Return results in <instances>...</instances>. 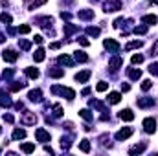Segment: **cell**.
Listing matches in <instances>:
<instances>
[{
	"instance_id": "6da1fadb",
	"label": "cell",
	"mask_w": 158,
	"mask_h": 156,
	"mask_svg": "<svg viewBox=\"0 0 158 156\" xmlns=\"http://www.w3.org/2000/svg\"><path fill=\"white\" fill-rule=\"evenodd\" d=\"M52 92H53V94H61V96H66V99H70V101L76 97V92H74L72 88H64V86H53V88H52Z\"/></svg>"
},
{
	"instance_id": "7a4b0ae2",
	"label": "cell",
	"mask_w": 158,
	"mask_h": 156,
	"mask_svg": "<svg viewBox=\"0 0 158 156\" xmlns=\"http://www.w3.org/2000/svg\"><path fill=\"white\" fill-rule=\"evenodd\" d=\"M121 9V2L119 0H107L103 4V11L105 13H112V11H119Z\"/></svg>"
},
{
	"instance_id": "3957f363",
	"label": "cell",
	"mask_w": 158,
	"mask_h": 156,
	"mask_svg": "<svg viewBox=\"0 0 158 156\" xmlns=\"http://www.w3.org/2000/svg\"><path fill=\"white\" fill-rule=\"evenodd\" d=\"M143 130L149 132V134H153L156 130V119L155 117H145L143 119Z\"/></svg>"
},
{
	"instance_id": "277c9868",
	"label": "cell",
	"mask_w": 158,
	"mask_h": 156,
	"mask_svg": "<svg viewBox=\"0 0 158 156\" xmlns=\"http://www.w3.org/2000/svg\"><path fill=\"white\" fill-rule=\"evenodd\" d=\"M20 123L22 125H35L37 123L35 112H24V116H20Z\"/></svg>"
},
{
	"instance_id": "5b68a950",
	"label": "cell",
	"mask_w": 158,
	"mask_h": 156,
	"mask_svg": "<svg viewBox=\"0 0 158 156\" xmlns=\"http://www.w3.org/2000/svg\"><path fill=\"white\" fill-rule=\"evenodd\" d=\"M2 57H4V61H7V63H15V61L19 59V53H17L15 50H4V51H2Z\"/></svg>"
},
{
	"instance_id": "8992f818",
	"label": "cell",
	"mask_w": 158,
	"mask_h": 156,
	"mask_svg": "<svg viewBox=\"0 0 158 156\" xmlns=\"http://www.w3.org/2000/svg\"><path fill=\"white\" fill-rule=\"evenodd\" d=\"M35 22L44 30H52V22L53 20H52V17H39V18H35Z\"/></svg>"
},
{
	"instance_id": "52a82bcc",
	"label": "cell",
	"mask_w": 158,
	"mask_h": 156,
	"mask_svg": "<svg viewBox=\"0 0 158 156\" xmlns=\"http://www.w3.org/2000/svg\"><path fill=\"white\" fill-rule=\"evenodd\" d=\"M132 132H134V130H132L131 127H125V129H121V130H118V132H116V140H118V142H121V140H127Z\"/></svg>"
},
{
	"instance_id": "ba28073f",
	"label": "cell",
	"mask_w": 158,
	"mask_h": 156,
	"mask_svg": "<svg viewBox=\"0 0 158 156\" xmlns=\"http://www.w3.org/2000/svg\"><path fill=\"white\" fill-rule=\"evenodd\" d=\"M136 103H138V107H140V109H149V107H153V105H155V99H153V97H140Z\"/></svg>"
},
{
	"instance_id": "9c48e42d",
	"label": "cell",
	"mask_w": 158,
	"mask_h": 156,
	"mask_svg": "<svg viewBox=\"0 0 158 156\" xmlns=\"http://www.w3.org/2000/svg\"><path fill=\"white\" fill-rule=\"evenodd\" d=\"M35 138H37L39 142H42V143L50 142V134H48L44 129H37V130H35Z\"/></svg>"
},
{
	"instance_id": "30bf717a",
	"label": "cell",
	"mask_w": 158,
	"mask_h": 156,
	"mask_svg": "<svg viewBox=\"0 0 158 156\" xmlns=\"http://www.w3.org/2000/svg\"><path fill=\"white\" fill-rule=\"evenodd\" d=\"M77 17L81 20H92V18H94V11H92V9H79Z\"/></svg>"
},
{
	"instance_id": "8fae6325",
	"label": "cell",
	"mask_w": 158,
	"mask_h": 156,
	"mask_svg": "<svg viewBox=\"0 0 158 156\" xmlns=\"http://www.w3.org/2000/svg\"><path fill=\"white\" fill-rule=\"evenodd\" d=\"M121 64H123V59L116 55V57H112V59H110V63H109V68H110L112 72H116V70H118Z\"/></svg>"
},
{
	"instance_id": "7c38bea8",
	"label": "cell",
	"mask_w": 158,
	"mask_h": 156,
	"mask_svg": "<svg viewBox=\"0 0 158 156\" xmlns=\"http://www.w3.org/2000/svg\"><path fill=\"white\" fill-rule=\"evenodd\" d=\"M103 44H105V48H107V50H110V51H119V44L114 39H105Z\"/></svg>"
},
{
	"instance_id": "4fadbf2b",
	"label": "cell",
	"mask_w": 158,
	"mask_h": 156,
	"mask_svg": "<svg viewBox=\"0 0 158 156\" xmlns=\"http://www.w3.org/2000/svg\"><path fill=\"white\" fill-rule=\"evenodd\" d=\"M90 76H92L90 70H83V72H79L77 76H76V81H79V83H86V81L90 79Z\"/></svg>"
},
{
	"instance_id": "5bb4252c",
	"label": "cell",
	"mask_w": 158,
	"mask_h": 156,
	"mask_svg": "<svg viewBox=\"0 0 158 156\" xmlns=\"http://www.w3.org/2000/svg\"><path fill=\"white\" fill-rule=\"evenodd\" d=\"M28 97H30V101L39 103V101H42V92H40L39 88H37V90H31V92L28 94Z\"/></svg>"
},
{
	"instance_id": "9a60e30c",
	"label": "cell",
	"mask_w": 158,
	"mask_h": 156,
	"mask_svg": "<svg viewBox=\"0 0 158 156\" xmlns=\"http://www.w3.org/2000/svg\"><path fill=\"white\" fill-rule=\"evenodd\" d=\"M0 105H2V107H11V97H9V94H6L4 90H0Z\"/></svg>"
},
{
	"instance_id": "2e32d148",
	"label": "cell",
	"mask_w": 158,
	"mask_h": 156,
	"mask_svg": "<svg viewBox=\"0 0 158 156\" xmlns=\"http://www.w3.org/2000/svg\"><path fill=\"white\" fill-rule=\"evenodd\" d=\"M48 76H50V77L59 79V77L64 76V70H63V68H50V70H48Z\"/></svg>"
},
{
	"instance_id": "e0dca14e",
	"label": "cell",
	"mask_w": 158,
	"mask_h": 156,
	"mask_svg": "<svg viewBox=\"0 0 158 156\" xmlns=\"http://www.w3.org/2000/svg\"><path fill=\"white\" fill-rule=\"evenodd\" d=\"M119 119H123V121H132V119H134V114H132V110H129V109L121 110V112H119Z\"/></svg>"
},
{
	"instance_id": "ac0fdd59",
	"label": "cell",
	"mask_w": 158,
	"mask_h": 156,
	"mask_svg": "<svg viewBox=\"0 0 158 156\" xmlns=\"http://www.w3.org/2000/svg\"><path fill=\"white\" fill-rule=\"evenodd\" d=\"M63 31H64V37H70L72 33H76V31H77V26H74V24H64Z\"/></svg>"
},
{
	"instance_id": "d6986e66",
	"label": "cell",
	"mask_w": 158,
	"mask_h": 156,
	"mask_svg": "<svg viewBox=\"0 0 158 156\" xmlns=\"http://www.w3.org/2000/svg\"><path fill=\"white\" fill-rule=\"evenodd\" d=\"M61 64H66V66H74V59L70 57V55H59V59H57Z\"/></svg>"
},
{
	"instance_id": "ffe728a7",
	"label": "cell",
	"mask_w": 158,
	"mask_h": 156,
	"mask_svg": "<svg viewBox=\"0 0 158 156\" xmlns=\"http://www.w3.org/2000/svg\"><path fill=\"white\" fill-rule=\"evenodd\" d=\"M24 86H26V83H22V81H15V83L9 84V92H19V90H22Z\"/></svg>"
},
{
	"instance_id": "44dd1931",
	"label": "cell",
	"mask_w": 158,
	"mask_h": 156,
	"mask_svg": "<svg viewBox=\"0 0 158 156\" xmlns=\"http://www.w3.org/2000/svg\"><path fill=\"white\" fill-rule=\"evenodd\" d=\"M127 76H129V79H132V81H138V79L142 77V72L140 70H134V68H129L127 70Z\"/></svg>"
},
{
	"instance_id": "7402d4cb",
	"label": "cell",
	"mask_w": 158,
	"mask_h": 156,
	"mask_svg": "<svg viewBox=\"0 0 158 156\" xmlns=\"http://www.w3.org/2000/svg\"><path fill=\"white\" fill-rule=\"evenodd\" d=\"M145 149H147V143H140V145H134L129 153H131V154H140V153H143Z\"/></svg>"
},
{
	"instance_id": "603a6c76",
	"label": "cell",
	"mask_w": 158,
	"mask_h": 156,
	"mask_svg": "<svg viewBox=\"0 0 158 156\" xmlns=\"http://www.w3.org/2000/svg\"><path fill=\"white\" fill-rule=\"evenodd\" d=\"M119 99H121L119 92H110V94H109V97H107V101H109V103H112V105L119 103Z\"/></svg>"
},
{
	"instance_id": "cb8c5ba5",
	"label": "cell",
	"mask_w": 158,
	"mask_h": 156,
	"mask_svg": "<svg viewBox=\"0 0 158 156\" xmlns=\"http://www.w3.org/2000/svg\"><path fill=\"white\" fill-rule=\"evenodd\" d=\"M26 138V130L24 129H15L13 130V140H24Z\"/></svg>"
},
{
	"instance_id": "d4e9b609",
	"label": "cell",
	"mask_w": 158,
	"mask_h": 156,
	"mask_svg": "<svg viewBox=\"0 0 158 156\" xmlns=\"http://www.w3.org/2000/svg\"><path fill=\"white\" fill-rule=\"evenodd\" d=\"M44 57H46V53H44V50H42V48H39V50L33 53V59H35V63H42V61H44Z\"/></svg>"
},
{
	"instance_id": "484cf974",
	"label": "cell",
	"mask_w": 158,
	"mask_h": 156,
	"mask_svg": "<svg viewBox=\"0 0 158 156\" xmlns=\"http://www.w3.org/2000/svg\"><path fill=\"white\" fill-rule=\"evenodd\" d=\"M61 145H63V149H64V151H68V149H70V145H72V138H70V136H63Z\"/></svg>"
},
{
	"instance_id": "4316f807",
	"label": "cell",
	"mask_w": 158,
	"mask_h": 156,
	"mask_svg": "<svg viewBox=\"0 0 158 156\" xmlns=\"http://www.w3.org/2000/svg\"><path fill=\"white\" fill-rule=\"evenodd\" d=\"M26 76L30 79H37L39 77V70L37 68H26Z\"/></svg>"
},
{
	"instance_id": "83f0119b",
	"label": "cell",
	"mask_w": 158,
	"mask_h": 156,
	"mask_svg": "<svg viewBox=\"0 0 158 156\" xmlns=\"http://www.w3.org/2000/svg\"><path fill=\"white\" fill-rule=\"evenodd\" d=\"M136 48H142V40H132V42H129V44L125 46L127 51H129V50H136Z\"/></svg>"
},
{
	"instance_id": "f1b7e54d",
	"label": "cell",
	"mask_w": 158,
	"mask_h": 156,
	"mask_svg": "<svg viewBox=\"0 0 158 156\" xmlns=\"http://www.w3.org/2000/svg\"><path fill=\"white\" fill-rule=\"evenodd\" d=\"M79 149H81L83 153H90V142H88V140H81Z\"/></svg>"
},
{
	"instance_id": "f546056e",
	"label": "cell",
	"mask_w": 158,
	"mask_h": 156,
	"mask_svg": "<svg viewBox=\"0 0 158 156\" xmlns=\"http://www.w3.org/2000/svg\"><path fill=\"white\" fill-rule=\"evenodd\" d=\"M76 61H79V63H86V61H88V55H86L85 51H76Z\"/></svg>"
},
{
	"instance_id": "4dcf8cb0",
	"label": "cell",
	"mask_w": 158,
	"mask_h": 156,
	"mask_svg": "<svg viewBox=\"0 0 158 156\" xmlns=\"http://www.w3.org/2000/svg\"><path fill=\"white\" fill-rule=\"evenodd\" d=\"M86 33H88L90 37H98V35L101 33V30H99V28H94V26H90V28H86Z\"/></svg>"
},
{
	"instance_id": "1f68e13d",
	"label": "cell",
	"mask_w": 158,
	"mask_h": 156,
	"mask_svg": "<svg viewBox=\"0 0 158 156\" xmlns=\"http://www.w3.org/2000/svg\"><path fill=\"white\" fill-rule=\"evenodd\" d=\"M20 149H22V153L30 154V153H33V151H35V145H33V143H24V145H22Z\"/></svg>"
},
{
	"instance_id": "d6a6232c",
	"label": "cell",
	"mask_w": 158,
	"mask_h": 156,
	"mask_svg": "<svg viewBox=\"0 0 158 156\" xmlns=\"http://www.w3.org/2000/svg\"><path fill=\"white\" fill-rule=\"evenodd\" d=\"M158 18L155 15H145V17H142V22H145V24H155Z\"/></svg>"
},
{
	"instance_id": "836d02e7",
	"label": "cell",
	"mask_w": 158,
	"mask_h": 156,
	"mask_svg": "<svg viewBox=\"0 0 158 156\" xmlns=\"http://www.w3.org/2000/svg\"><path fill=\"white\" fill-rule=\"evenodd\" d=\"M79 116L83 117V119H86V121H92V114H90V110H86V109H83V110H79Z\"/></svg>"
},
{
	"instance_id": "e575fe53",
	"label": "cell",
	"mask_w": 158,
	"mask_h": 156,
	"mask_svg": "<svg viewBox=\"0 0 158 156\" xmlns=\"http://www.w3.org/2000/svg\"><path fill=\"white\" fill-rule=\"evenodd\" d=\"M42 4H46V0H31V2L28 4V9H35V7H39Z\"/></svg>"
},
{
	"instance_id": "d590c367",
	"label": "cell",
	"mask_w": 158,
	"mask_h": 156,
	"mask_svg": "<svg viewBox=\"0 0 158 156\" xmlns=\"http://www.w3.org/2000/svg\"><path fill=\"white\" fill-rule=\"evenodd\" d=\"M11 20H13V18H11L9 13H2V15H0V22H4V24H11Z\"/></svg>"
},
{
	"instance_id": "8d00e7d4",
	"label": "cell",
	"mask_w": 158,
	"mask_h": 156,
	"mask_svg": "<svg viewBox=\"0 0 158 156\" xmlns=\"http://www.w3.org/2000/svg\"><path fill=\"white\" fill-rule=\"evenodd\" d=\"M19 46H20L24 51H28V50L31 48V42H30V40H22V39H20V40H19Z\"/></svg>"
},
{
	"instance_id": "74e56055",
	"label": "cell",
	"mask_w": 158,
	"mask_h": 156,
	"mask_svg": "<svg viewBox=\"0 0 158 156\" xmlns=\"http://www.w3.org/2000/svg\"><path fill=\"white\" fill-rule=\"evenodd\" d=\"M134 33L136 35H145L147 33V26H136L134 28Z\"/></svg>"
},
{
	"instance_id": "f35d334b",
	"label": "cell",
	"mask_w": 158,
	"mask_h": 156,
	"mask_svg": "<svg viewBox=\"0 0 158 156\" xmlns=\"http://www.w3.org/2000/svg\"><path fill=\"white\" fill-rule=\"evenodd\" d=\"M53 116L55 117L63 116V107H61V105H53Z\"/></svg>"
},
{
	"instance_id": "ab89813d",
	"label": "cell",
	"mask_w": 158,
	"mask_h": 156,
	"mask_svg": "<svg viewBox=\"0 0 158 156\" xmlns=\"http://www.w3.org/2000/svg\"><path fill=\"white\" fill-rule=\"evenodd\" d=\"M131 63H132V64H140V63H143V55H140V53H138V55H132Z\"/></svg>"
},
{
	"instance_id": "60d3db41",
	"label": "cell",
	"mask_w": 158,
	"mask_h": 156,
	"mask_svg": "<svg viewBox=\"0 0 158 156\" xmlns=\"http://www.w3.org/2000/svg\"><path fill=\"white\" fill-rule=\"evenodd\" d=\"M107 88H109V83H105V81L98 83V86H96V90H98V92H105Z\"/></svg>"
},
{
	"instance_id": "b9f144b4",
	"label": "cell",
	"mask_w": 158,
	"mask_h": 156,
	"mask_svg": "<svg viewBox=\"0 0 158 156\" xmlns=\"http://www.w3.org/2000/svg\"><path fill=\"white\" fill-rule=\"evenodd\" d=\"M17 31H19V33H22V35H26V33H30V31H31V28H30V26H26V24H24V26H20V28H19V30H17Z\"/></svg>"
},
{
	"instance_id": "7bdbcfd3",
	"label": "cell",
	"mask_w": 158,
	"mask_h": 156,
	"mask_svg": "<svg viewBox=\"0 0 158 156\" xmlns=\"http://www.w3.org/2000/svg\"><path fill=\"white\" fill-rule=\"evenodd\" d=\"M151 55H153V57H156L158 55V39H156V42L151 46Z\"/></svg>"
},
{
	"instance_id": "ee69618b",
	"label": "cell",
	"mask_w": 158,
	"mask_h": 156,
	"mask_svg": "<svg viewBox=\"0 0 158 156\" xmlns=\"http://www.w3.org/2000/svg\"><path fill=\"white\" fill-rule=\"evenodd\" d=\"M151 86H153V83H151V81H149V79H147V81H143V83H142V90H143V92H145V90H149V88H151Z\"/></svg>"
},
{
	"instance_id": "f6af8a7d",
	"label": "cell",
	"mask_w": 158,
	"mask_h": 156,
	"mask_svg": "<svg viewBox=\"0 0 158 156\" xmlns=\"http://www.w3.org/2000/svg\"><path fill=\"white\" fill-rule=\"evenodd\" d=\"M149 72H151V74H155V76H158V63H155V64H151V66H149Z\"/></svg>"
},
{
	"instance_id": "bcb514c9",
	"label": "cell",
	"mask_w": 158,
	"mask_h": 156,
	"mask_svg": "<svg viewBox=\"0 0 158 156\" xmlns=\"http://www.w3.org/2000/svg\"><path fill=\"white\" fill-rule=\"evenodd\" d=\"M13 74H15L13 70H4V74H2V76H4V79H11V77H13Z\"/></svg>"
},
{
	"instance_id": "7dc6e473",
	"label": "cell",
	"mask_w": 158,
	"mask_h": 156,
	"mask_svg": "<svg viewBox=\"0 0 158 156\" xmlns=\"http://www.w3.org/2000/svg\"><path fill=\"white\" fill-rule=\"evenodd\" d=\"M61 18H63V20H70V18H72V15H70L68 11H61Z\"/></svg>"
},
{
	"instance_id": "c3c4849f",
	"label": "cell",
	"mask_w": 158,
	"mask_h": 156,
	"mask_svg": "<svg viewBox=\"0 0 158 156\" xmlns=\"http://www.w3.org/2000/svg\"><path fill=\"white\" fill-rule=\"evenodd\" d=\"M79 44H81V46H90V42H88V39H86V37H79Z\"/></svg>"
},
{
	"instance_id": "681fc988",
	"label": "cell",
	"mask_w": 158,
	"mask_h": 156,
	"mask_svg": "<svg viewBox=\"0 0 158 156\" xmlns=\"http://www.w3.org/2000/svg\"><path fill=\"white\" fill-rule=\"evenodd\" d=\"M4 121H7V123H13L15 119H13V116H11V114H4Z\"/></svg>"
},
{
	"instance_id": "f907efd6",
	"label": "cell",
	"mask_w": 158,
	"mask_h": 156,
	"mask_svg": "<svg viewBox=\"0 0 158 156\" xmlns=\"http://www.w3.org/2000/svg\"><path fill=\"white\" fill-rule=\"evenodd\" d=\"M50 48L52 50H59L61 48V42H53V44H50Z\"/></svg>"
},
{
	"instance_id": "816d5d0a",
	"label": "cell",
	"mask_w": 158,
	"mask_h": 156,
	"mask_svg": "<svg viewBox=\"0 0 158 156\" xmlns=\"http://www.w3.org/2000/svg\"><path fill=\"white\" fill-rule=\"evenodd\" d=\"M33 40H35V42H37V44H40V42H42V40H44V39H42V37H40V35H35V39H33Z\"/></svg>"
},
{
	"instance_id": "f5cc1de1",
	"label": "cell",
	"mask_w": 158,
	"mask_h": 156,
	"mask_svg": "<svg viewBox=\"0 0 158 156\" xmlns=\"http://www.w3.org/2000/svg\"><path fill=\"white\" fill-rule=\"evenodd\" d=\"M121 90H123V92H129V90H131V86H129V84H121Z\"/></svg>"
},
{
	"instance_id": "db71d44e",
	"label": "cell",
	"mask_w": 158,
	"mask_h": 156,
	"mask_svg": "<svg viewBox=\"0 0 158 156\" xmlns=\"http://www.w3.org/2000/svg\"><path fill=\"white\" fill-rule=\"evenodd\" d=\"M15 31H17V30H15V28H7V33H9V35H13V33H15Z\"/></svg>"
},
{
	"instance_id": "11a10c76",
	"label": "cell",
	"mask_w": 158,
	"mask_h": 156,
	"mask_svg": "<svg viewBox=\"0 0 158 156\" xmlns=\"http://www.w3.org/2000/svg\"><path fill=\"white\" fill-rule=\"evenodd\" d=\"M22 107H24V105H22V103H20V101H19V103H15V109H19V110H20V109H22Z\"/></svg>"
},
{
	"instance_id": "9f6ffc18",
	"label": "cell",
	"mask_w": 158,
	"mask_h": 156,
	"mask_svg": "<svg viewBox=\"0 0 158 156\" xmlns=\"http://www.w3.org/2000/svg\"><path fill=\"white\" fill-rule=\"evenodd\" d=\"M4 40H6V35H4V33H0V42H4Z\"/></svg>"
},
{
	"instance_id": "6f0895ef",
	"label": "cell",
	"mask_w": 158,
	"mask_h": 156,
	"mask_svg": "<svg viewBox=\"0 0 158 156\" xmlns=\"http://www.w3.org/2000/svg\"><path fill=\"white\" fill-rule=\"evenodd\" d=\"M149 4H153V6H155V4H158V0H149Z\"/></svg>"
},
{
	"instance_id": "680465c9",
	"label": "cell",
	"mask_w": 158,
	"mask_h": 156,
	"mask_svg": "<svg viewBox=\"0 0 158 156\" xmlns=\"http://www.w3.org/2000/svg\"><path fill=\"white\" fill-rule=\"evenodd\" d=\"M0 134H2V129H0Z\"/></svg>"
}]
</instances>
